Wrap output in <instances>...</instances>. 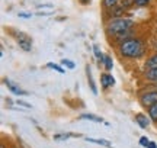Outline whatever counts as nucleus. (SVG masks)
<instances>
[{
	"mask_svg": "<svg viewBox=\"0 0 157 148\" xmlns=\"http://www.w3.org/2000/svg\"><path fill=\"white\" fill-rule=\"evenodd\" d=\"M138 142H140V145H141V147L147 148V147H148V144H150V139H148V138H147V137H141V138H140V141H138Z\"/></svg>",
	"mask_w": 157,
	"mask_h": 148,
	"instance_id": "21",
	"label": "nucleus"
},
{
	"mask_svg": "<svg viewBox=\"0 0 157 148\" xmlns=\"http://www.w3.org/2000/svg\"><path fill=\"white\" fill-rule=\"evenodd\" d=\"M3 83H5L6 87H7V89L13 93V94H16V96H26V94H28V91L23 90V89H21V86L16 84V83H13L12 80L5 79V80H3Z\"/></svg>",
	"mask_w": 157,
	"mask_h": 148,
	"instance_id": "5",
	"label": "nucleus"
},
{
	"mask_svg": "<svg viewBox=\"0 0 157 148\" xmlns=\"http://www.w3.org/2000/svg\"><path fill=\"white\" fill-rule=\"evenodd\" d=\"M10 34L15 36L17 45L21 46L25 52H29L32 50V39H31L29 35H26L25 32H21V31H10Z\"/></svg>",
	"mask_w": 157,
	"mask_h": 148,
	"instance_id": "3",
	"label": "nucleus"
},
{
	"mask_svg": "<svg viewBox=\"0 0 157 148\" xmlns=\"http://www.w3.org/2000/svg\"><path fill=\"white\" fill-rule=\"evenodd\" d=\"M47 65H48L50 68H52V70H56V71H58L60 74H64V70H63L61 67H60V65H57V64H54V63H48Z\"/></svg>",
	"mask_w": 157,
	"mask_h": 148,
	"instance_id": "20",
	"label": "nucleus"
},
{
	"mask_svg": "<svg viewBox=\"0 0 157 148\" xmlns=\"http://www.w3.org/2000/svg\"><path fill=\"white\" fill-rule=\"evenodd\" d=\"M134 20L129 19V17H112L106 25V31L108 34L117 36L118 39H127V38H131V31L134 28Z\"/></svg>",
	"mask_w": 157,
	"mask_h": 148,
	"instance_id": "1",
	"label": "nucleus"
},
{
	"mask_svg": "<svg viewBox=\"0 0 157 148\" xmlns=\"http://www.w3.org/2000/svg\"><path fill=\"white\" fill-rule=\"evenodd\" d=\"M118 51L122 57L129 58V60H137L146 54V45L140 38L131 36V38H127V39L119 42Z\"/></svg>",
	"mask_w": 157,
	"mask_h": 148,
	"instance_id": "2",
	"label": "nucleus"
},
{
	"mask_svg": "<svg viewBox=\"0 0 157 148\" xmlns=\"http://www.w3.org/2000/svg\"><path fill=\"white\" fill-rule=\"evenodd\" d=\"M156 90H157V83H156Z\"/></svg>",
	"mask_w": 157,
	"mask_h": 148,
	"instance_id": "27",
	"label": "nucleus"
},
{
	"mask_svg": "<svg viewBox=\"0 0 157 148\" xmlns=\"http://www.w3.org/2000/svg\"><path fill=\"white\" fill-rule=\"evenodd\" d=\"M103 67L106 71H111L113 67V60L112 57H109V55H105V60H103Z\"/></svg>",
	"mask_w": 157,
	"mask_h": 148,
	"instance_id": "17",
	"label": "nucleus"
},
{
	"mask_svg": "<svg viewBox=\"0 0 157 148\" xmlns=\"http://www.w3.org/2000/svg\"><path fill=\"white\" fill-rule=\"evenodd\" d=\"M86 77H87V83H89L90 89L93 91V94H98V89H96V84H95V80L92 77V71H90V67L86 65Z\"/></svg>",
	"mask_w": 157,
	"mask_h": 148,
	"instance_id": "9",
	"label": "nucleus"
},
{
	"mask_svg": "<svg viewBox=\"0 0 157 148\" xmlns=\"http://www.w3.org/2000/svg\"><path fill=\"white\" fill-rule=\"evenodd\" d=\"M148 116H150V119L157 122V103L156 105H153L151 108H148Z\"/></svg>",
	"mask_w": 157,
	"mask_h": 148,
	"instance_id": "18",
	"label": "nucleus"
},
{
	"mask_svg": "<svg viewBox=\"0 0 157 148\" xmlns=\"http://www.w3.org/2000/svg\"><path fill=\"white\" fill-rule=\"evenodd\" d=\"M118 6H119V7H122L124 10H128L129 7L135 6V0H121Z\"/></svg>",
	"mask_w": 157,
	"mask_h": 148,
	"instance_id": "16",
	"label": "nucleus"
},
{
	"mask_svg": "<svg viewBox=\"0 0 157 148\" xmlns=\"http://www.w3.org/2000/svg\"><path fill=\"white\" fill-rule=\"evenodd\" d=\"M87 141H89V142L99 144V145H103V147H106V148H112L111 142H109V141H106V139H96V138H87Z\"/></svg>",
	"mask_w": 157,
	"mask_h": 148,
	"instance_id": "15",
	"label": "nucleus"
},
{
	"mask_svg": "<svg viewBox=\"0 0 157 148\" xmlns=\"http://www.w3.org/2000/svg\"><path fill=\"white\" fill-rule=\"evenodd\" d=\"M78 2H80L82 5H89L90 3V0H78Z\"/></svg>",
	"mask_w": 157,
	"mask_h": 148,
	"instance_id": "26",
	"label": "nucleus"
},
{
	"mask_svg": "<svg viewBox=\"0 0 157 148\" xmlns=\"http://www.w3.org/2000/svg\"><path fill=\"white\" fill-rule=\"evenodd\" d=\"M61 64L64 65V67H67V68L73 70L74 67H76V64L71 61V60H67V58H64V60H61Z\"/></svg>",
	"mask_w": 157,
	"mask_h": 148,
	"instance_id": "19",
	"label": "nucleus"
},
{
	"mask_svg": "<svg viewBox=\"0 0 157 148\" xmlns=\"http://www.w3.org/2000/svg\"><path fill=\"white\" fill-rule=\"evenodd\" d=\"M17 105H21V106H25V108H32L31 106V103H26V102H23V100H16Z\"/></svg>",
	"mask_w": 157,
	"mask_h": 148,
	"instance_id": "24",
	"label": "nucleus"
},
{
	"mask_svg": "<svg viewBox=\"0 0 157 148\" xmlns=\"http://www.w3.org/2000/svg\"><path fill=\"white\" fill-rule=\"evenodd\" d=\"M119 2H121V0H102V6H103L105 9L112 10V9H115V7L119 5Z\"/></svg>",
	"mask_w": 157,
	"mask_h": 148,
	"instance_id": "12",
	"label": "nucleus"
},
{
	"mask_svg": "<svg viewBox=\"0 0 157 148\" xmlns=\"http://www.w3.org/2000/svg\"><path fill=\"white\" fill-rule=\"evenodd\" d=\"M93 54H95L96 60L99 61V64H102V65H103V60H105V55L102 54L101 48H99V46H98V45H93Z\"/></svg>",
	"mask_w": 157,
	"mask_h": 148,
	"instance_id": "14",
	"label": "nucleus"
},
{
	"mask_svg": "<svg viewBox=\"0 0 157 148\" xmlns=\"http://www.w3.org/2000/svg\"><path fill=\"white\" fill-rule=\"evenodd\" d=\"M150 116H147V115L144 113H137L135 115V122L138 124V125L143 128V129H146V128H148V125H150Z\"/></svg>",
	"mask_w": 157,
	"mask_h": 148,
	"instance_id": "7",
	"label": "nucleus"
},
{
	"mask_svg": "<svg viewBox=\"0 0 157 148\" xmlns=\"http://www.w3.org/2000/svg\"><path fill=\"white\" fill-rule=\"evenodd\" d=\"M147 148H157V144L153 142V141H150V144H148V147Z\"/></svg>",
	"mask_w": 157,
	"mask_h": 148,
	"instance_id": "25",
	"label": "nucleus"
},
{
	"mask_svg": "<svg viewBox=\"0 0 157 148\" xmlns=\"http://www.w3.org/2000/svg\"><path fill=\"white\" fill-rule=\"evenodd\" d=\"M80 119H87V120H92V122H96V124H102V122H103L102 118H99V116H96V115H93V113L80 115Z\"/></svg>",
	"mask_w": 157,
	"mask_h": 148,
	"instance_id": "11",
	"label": "nucleus"
},
{
	"mask_svg": "<svg viewBox=\"0 0 157 148\" xmlns=\"http://www.w3.org/2000/svg\"><path fill=\"white\" fill-rule=\"evenodd\" d=\"M76 137H82V135H80V134H70V132H68V134H66V132H64V134H57V135H54V139H57V141H60V139H68V138H76Z\"/></svg>",
	"mask_w": 157,
	"mask_h": 148,
	"instance_id": "13",
	"label": "nucleus"
},
{
	"mask_svg": "<svg viewBox=\"0 0 157 148\" xmlns=\"http://www.w3.org/2000/svg\"><path fill=\"white\" fill-rule=\"evenodd\" d=\"M144 68L146 70L157 68V52L156 54H153V55H150V57L146 60V63H144Z\"/></svg>",
	"mask_w": 157,
	"mask_h": 148,
	"instance_id": "8",
	"label": "nucleus"
},
{
	"mask_svg": "<svg viewBox=\"0 0 157 148\" xmlns=\"http://www.w3.org/2000/svg\"><path fill=\"white\" fill-rule=\"evenodd\" d=\"M17 16L22 17V19H29V17H32V15H31V13H26V12H19Z\"/></svg>",
	"mask_w": 157,
	"mask_h": 148,
	"instance_id": "23",
	"label": "nucleus"
},
{
	"mask_svg": "<svg viewBox=\"0 0 157 148\" xmlns=\"http://www.w3.org/2000/svg\"><path fill=\"white\" fill-rule=\"evenodd\" d=\"M150 2H151V0H135V6H137V7H144V6H147Z\"/></svg>",
	"mask_w": 157,
	"mask_h": 148,
	"instance_id": "22",
	"label": "nucleus"
},
{
	"mask_svg": "<svg viewBox=\"0 0 157 148\" xmlns=\"http://www.w3.org/2000/svg\"><path fill=\"white\" fill-rule=\"evenodd\" d=\"M144 79H146L147 81H153V83H157V68L146 70V71H144Z\"/></svg>",
	"mask_w": 157,
	"mask_h": 148,
	"instance_id": "10",
	"label": "nucleus"
},
{
	"mask_svg": "<svg viewBox=\"0 0 157 148\" xmlns=\"http://www.w3.org/2000/svg\"><path fill=\"white\" fill-rule=\"evenodd\" d=\"M140 103L144 106V108H151L153 105H156L157 103V90H150V91H146V93H143L140 96Z\"/></svg>",
	"mask_w": 157,
	"mask_h": 148,
	"instance_id": "4",
	"label": "nucleus"
},
{
	"mask_svg": "<svg viewBox=\"0 0 157 148\" xmlns=\"http://www.w3.org/2000/svg\"><path fill=\"white\" fill-rule=\"evenodd\" d=\"M101 84L103 89H109V87L115 86V79H113V76L109 73H102L101 74Z\"/></svg>",
	"mask_w": 157,
	"mask_h": 148,
	"instance_id": "6",
	"label": "nucleus"
}]
</instances>
